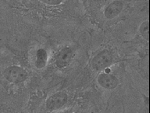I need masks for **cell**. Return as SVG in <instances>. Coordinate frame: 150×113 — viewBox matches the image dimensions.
Listing matches in <instances>:
<instances>
[{
	"label": "cell",
	"instance_id": "obj_1",
	"mask_svg": "<svg viewBox=\"0 0 150 113\" xmlns=\"http://www.w3.org/2000/svg\"><path fill=\"white\" fill-rule=\"evenodd\" d=\"M6 79L12 83H21L24 82L28 77V72L20 66H9L3 72Z\"/></svg>",
	"mask_w": 150,
	"mask_h": 113
},
{
	"label": "cell",
	"instance_id": "obj_3",
	"mask_svg": "<svg viewBox=\"0 0 150 113\" xmlns=\"http://www.w3.org/2000/svg\"><path fill=\"white\" fill-rule=\"evenodd\" d=\"M68 100L67 94L64 91H59L52 94L47 99L45 106L49 111L59 109L65 105Z\"/></svg>",
	"mask_w": 150,
	"mask_h": 113
},
{
	"label": "cell",
	"instance_id": "obj_5",
	"mask_svg": "<svg viewBox=\"0 0 150 113\" xmlns=\"http://www.w3.org/2000/svg\"><path fill=\"white\" fill-rule=\"evenodd\" d=\"M73 56L72 49L69 47H65L59 52L55 59V64L57 68H63L70 64Z\"/></svg>",
	"mask_w": 150,
	"mask_h": 113
},
{
	"label": "cell",
	"instance_id": "obj_7",
	"mask_svg": "<svg viewBox=\"0 0 150 113\" xmlns=\"http://www.w3.org/2000/svg\"><path fill=\"white\" fill-rule=\"evenodd\" d=\"M47 53L44 49H38L36 53V60H35V67L38 69L43 68L46 64L47 62Z\"/></svg>",
	"mask_w": 150,
	"mask_h": 113
},
{
	"label": "cell",
	"instance_id": "obj_8",
	"mask_svg": "<svg viewBox=\"0 0 150 113\" xmlns=\"http://www.w3.org/2000/svg\"><path fill=\"white\" fill-rule=\"evenodd\" d=\"M139 33L143 39L145 40H149V21H144L139 27Z\"/></svg>",
	"mask_w": 150,
	"mask_h": 113
},
{
	"label": "cell",
	"instance_id": "obj_6",
	"mask_svg": "<svg viewBox=\"0 0 150 113\" xmlns=\"http://www.w3.org/2000/svg\"><path fill=\"white\" fill-rule=\"evenodd\" d=\"M124 9V4L120 1H114L108 5L105 9L104 15L107 19H112L117 16Z\"/></svg>",
	"mask_w": 150,
	"mask_h": 113
},
{
	"label": "cell",
	"instance_id": "obj_9",
	"mask_svg": "<svg viewBox=\"0 0 150 113\" xmlns=\"http://www.w3.org/2000/svg\"><path fill=\"white\" fill-rule=\"evenodd\" d=\"M38 1L49 6H57L61 4L63 0H38Z\"/></svg>",
	"mask_w": 150,
	"mask_h": 113
},
{
	"label": "cell",
	"instance_id": "obj_2",
	"mask_svg": "<svg viewBox=\"0 0 150 113\" xmlns=\"http://www.w3.org/2000/svg\"><path fill=\"white\" fill-rule=\"evenodd\" d=\"M113 61L112 54L109 50L104 49L99 52L91 60V66L96 71H101L112 64Z\"/></svg>",
	"mask_w": 150,
	"mask_h": 113
},
{
	"label": "cell",
	"instance_id": "obj_4",
	"mask_svg": "<svg viewBox=\"0 0 150 113\" xmlns=\"http://www.w3.org/2000/svg\"><path fill=\"white\" fill-rule=\"evenodd\" d=\"M97 80L98 84L106 89H115L119 84V79L115 75L109 73H101Z\"/></svg>",
	"mask_w": 150,
	"mask_h": 113
}]
</instances>
